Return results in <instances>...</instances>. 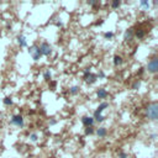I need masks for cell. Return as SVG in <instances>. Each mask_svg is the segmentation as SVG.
Masks as SVG:
<instances>
[{"instance_id":"cell-1","label":"cell","mask_w":158,"mask_h":158,"mask_svg":"<svg viewBox=\"0 0 158 158\" xmlns=\"http://www.w3.org/2000/svg\"><path fill=\"white\" fill-rule=\"evenodd\" d=\"M146 116L148 117L150 120H152V121H155V120L158 119V105H157L156 101L147 105V108H146Z\"/></svg>"},{"instance_id":"cell-2","label":"cell","mask_w":158,"mask_h":158,"mask_svg":"<svg viewBox=\"0 0 158 158\" xmlns=\"http://www.w3.org/2000/svg\"><path fill=\"white\" fill-rule=\"evenodd\" d=\"M29 53H30L31 57H32V59H34V61H40V58L42 57L41 52H40V48H38V46H36V45H34V46H31V47H30V48H29Z\"/></svg>"},{"instance_id":"cell-3","label":"cell","mask_w":158,"mask_h":158,"mask_svg":"<svg viewBox=\"0 0 158 158\" xmlns=\"http://www.w3.org/2000/svg\"><path fill=\"white\" fill-rule=\"evenodd\" d=\"M147 71L150 73H157L158 72V58L157 57H153L152 59L148 61L147 63Z\"/></svg>"},{"instance_id":"cell-4","label":"cell","mask_w":158,"mask_h":158,"mask_svg":"<svg viewBox=\"0 0 158 158\" xmlns=\"http://www.w3.org/2000/svg\"><path fill=\"white\" fill-rule=\"evenodd\" d=\"M38 48H40V52L42 56H50L52 53V46L48 42H42Z\"/></svg>"},{"instance_id":"cell-5","label":"cell","mask_w":158,"mask_h":158,"mask_svg":"<svg viewBox=\"0 0 158 158\" xmlns=\"http://www.w3.org/2000/svg\"><path fill=\"white\" fill-rule=\"evenodd\" d=\"M10 122H11L13 125H15V126H17V127H22L24 124H25L24 122V117L21 116V115H14Z\"/></svg>"},{"instance_id":"cell-6","label":"cell","mask_w":158,"mask_h":158,"mask_svg":"<svg viewBox=\"0 0 158 158\" xmlns=\"http://www.w3.org/2000/svg\"><path fill=\"white\" fill-rule=\"evenodd\" d=\"M96 74H93V73H88V74H84V82H85L87 84H94L96 82Z\"/></svg>"},{"instance_id":"cell-7","label":"cell","mask_w":158,"mask_h":158,"mask_svg":"<svg viewBox=\"0 0 158 158\" xmlns=\"http://www.w3.org/2000/svg\"><path fill=\"white\" fill-rule=\"evenodd\" d=\"M82 122H83V125L85 126V127H93V125H94V119L93 117H90V116H84L83 119H82Z\"/></svg>"},{"instance_id":"cell-8","label":"cell","mask_w":158,"mask_h":158,"mask_svg":"<svg viewBox=\"0 0 158 158\" xmlns=\"http://www.w3.org/2000/svg\"><path fill=\"white\" fill-rule=\"evenodd\" d=\"M134 32H135V30H134V29L126 30V32H125V35H124V40H125L126 42L132 41V38L135 37V36H134Z\"/></svg>"},{"instance_id":"cell-9","label":"cell","mask_w":158,"mask_h":158,"mask_svg":"<svg viewBox=\"0 0 158 158\" xmlns=\"http://www.w3.org/2000/svg\"><path fill=\"white\" fill-rule=\"evenodd\" d=\"M96 95H98V98H99V99H106V98H108V95H109V93H108L106 90H105V89L100 88V89H98Z\"/></svg>"},{"instance_id":"cell-10","label":"cell","mask_w":158,"mask_h":158,"mask_svg":"<svg viewBox=\"0 0 158 158\" xmlns=\"http://www.w3.org/2000/svg\"><path fill=\"white\" fill-rule=\"evenodd\" d=\"M113 62H114V66L115 67H119V66H121L124 63V59H122V57H121V56L116 55V56H114Z\"/></svg>"},{"instance_id":"cell-11","label":"cell","mask_w":158,"mask_h":158,"mask_svg":"<svg viewBox=\"0 0 158 158\" xmlns=\"http://www.w3.org/2000/svg\"><path fill=\"white\" fill-rule=\"evenodd\" d=\"M17 43H19L20 47H26V46H27V41H26L25 36H22V35L17 36Z\"/></svg>"},{"instance_id":"cell-12","label":"cell","mask_w":158,"mask_h":158,"mask_svg":"<svg viewBox=\"0 0 158 158\" xmlns=\"http://www.w3.org/2000/svg\"><path fill=\"white\" fill-rule=\"evenodd\" d=\"M106 134H108V130L105 129V127H99V129L96 130V135H98V137H100V138L105 137V136H106Z\"/></svg>"},{"instance_id":"cell-13","label":"cell","mask_w":158,"mask_h":158,"mask_svg":"<svg viewBox=\"0 0 158 158\" xmlns=\"http://www.w3.org/2000/svg\"><path fill=\"white\" fill-rule=\"evenodd\" d=\"M145 35H146V32H145V30H142V29H138V30H136L135 32H134V36H136L138 40H142L145 37Z\"/></svg>"},{"instance_id":"cell-14","label":"cell","mask_w":158,"mask_h":158,"mask_svg":"<svg viewBox=\"0 0 158 158\" xmlns=\"http://www.w3.org/2000/svg\"><path fill=\"white\" fill-rule=\"evenodd\" d=\"M108 106H109V104H108V103H101V104H100L99 106H98V109L95 110V113H96V114H101Z\"/></svg>"},{"instance_id":"cell-15","label":"cell","mask_w":158,"mask_h":158,"mask_svg":"<svg viewBox=\"0 0 158 158\" xmlns=\"http://www.w3.org/2000/svg\"><path fill=\"white\" fill-rule=\"evenodd\" d=\"M94 121H98V122H103V121L105 120V117L103 116L101 114H96V113H94Z\"/></svg>"},{"instance_id":"cell-16","label":"cell","mask_w":158,"mask_h":158,"mask_svg":"<svg viewBox=\"0 0 158 158\" xmlns=\"http://www.w3.org/2000/svg\"><path fill=\"white\" fill-rule=\"evenodd\" d=\"M51 78H52V74H51V72L50 71H46L43 73V79L46 82H51Z\"/></svg>"},{"instance_id":"cell-17","label":"cell","mask_w":158,"mask_h":158,"mask_svg":"<svg viewBox=\"0 0 158 158\" xmlns=\"http://www.w3.org/2000/svg\"><path fill=\"white\" fill-rule=\"evenodd\" d=\"M69 93L72 94V95H77V94L79 93V87H77V85L72 87V88L69 89Z\"/></svg>"},{"instance_id":"cell-18","label":"cell","mask_w":158,"mask_h":158,"mask_svg":"<svg viewBox=\"0 0 158 158\" xmlns=\"http://www.w3.org/2000/svg\"><path fill=\"white\" fill-rule=\"evenodd\" d=\"M3 103H4L5 105H6V106H9V105H13V99L10 98V96H6V98H4Z\"/></svg>"},{"instance_id":"cell-19","label":"cell","mask_w":158,"mask_h":158,"mask_svg":"<svg viewBox=\"0 0 158 158\" xmlns=\"http://www.w3.org/2000/svg\"><path fill=\"white\" fill-rule=\"evenodd\" d=\"M120 5H121L120 0H114V1L111 3V8L113 9H117V8H120Z\"/></svg>"},{"instance_id":"cell-20","label":"cell","mask_w":158,"mask_h":158,"mask_svg":"<svg viewBox=\"0 0 158 158\" xmlns=\"http://www.w3.org/2000/svg\"><path fill=\"white\" fill-rule=\"evenodd\" d=\"M140 87H141V80H136V82L132 84V89H134V90H138Z\"/></svg>"},{"instance_id":"cell-21","label":"cell","mask_w":158,"mask_h":158,"mask_svg":"<svg viewBox=\"0 0 158 158\" xmlns=\"http://www.w3.org/2000/svg\"><path fill=\"white\" fill-rule=\"evenodd\" d=\"M30 140L32 141V142H37V141H38L37 134H31V135H30Z\"/></svg>"},{"instance_id":"cell-22","label":"cell","mask_w":158,"mask_h":158,"mask_svg":"<svg viewBox=\"0 0 158 158\" xmlns=\"http://www.w3.org/2000/svg\"><path fill=\"white\" fill-rule=\"evenodd\" d=\"M104 37L106 40H111L114 37V32H105L104 34Z\"/></svg>"},{"instance_id":"cell-23","label":"cell","mask_w":158,"mask_h":158,"mask_svg":"<svg viewBox=\"0 0 158 158\" xmlns=\"http://www.w3.org/2000/svg\"><path fill=\"white\" fill-rule=\"evenodd\" d=\"M140 5H141V6H143V8H148L150 6V3L147 1V0H142V1L140 3Z\"/></svg>"},{"instance_id":"cell-24","label":"cell","mask_w":158,"mask_h":158,"mask_svg":"<svg viewBox=\"0 0 158 158\" xmlns=\"http://www.w3.org/2000/svg\"><path fill=\"white\" fill-rule=\"evenodd\" d=\"M94 134V129L93 127H87L85 129V135H92Z\"/></svg>"},{"instance_id":"cell-25","label":"cell","mask_w":158,"mask_h":158,"mask_svg":"<svg viewBox=\"0 0 158 158\" xmlns=\"http://www.w3.org/2000/svg\"><path fill=\"white\" fill-rule=\"evenodd\" d=\"M87 4H88V5H90V6H95V5H98L99 3L96 1V0H89Z\"/></svg>"},{"instance_id":"cell-26","label":"cell","mask_w":158,"mask_h":158,"mask_svg":"<svg viewBox=\"0 0 158 158\" xmlns=\"http://www.w3.org/2000/svg\"><path fill=\"white\" fill-rule=\"evenodd\" d=\"M119 158H127V155L121 151V152H119Z\"/></svg>"},{"instance_id":"cell-27","label":"cell","mask_w":158,"mask_h":158,"mask_svg":"<svg viewBox=\"0 0 158 158\" xmlns=\"http://www.w3.org/2000/svg\"><path fill=\"white\" fill-rule=\"evenodd\" d=\"M96 77H99V78H105V73L103 72V71H100L99 73H98V76Z\"/></svg>"},{"instance_id":"cell-28","label":"cell","mask_w":158,"mask_h":158,"mask_svg":"<svg viewBox=\"0 0 158 158\" xmlns=\"http://www.w3.org/2000/svg\"><path fill=\"white\" fill-rule=\"evenodd\" d=\"M56 25H57V26H63V22L59 20V21H57V22H56Z\"/></svg>"},{"instance_id":"cell-29","label":"cell","mask_w":158,"mask_h":158,"mask_svg":"<svg viewBox=\"0 0 158 158\" xmlns=\"http://www.w3.org/2000/svg\"><path fill=\"white\" fill-rule=\"evenodd\" d=\"M56 124V120H53V119H52L51 121H50V125H55Z\"/></svg>"},{"instance_id":"cell-30","label":"cell","mask_w":158,"mask_h":158,"mask_svg":"<svg viewBox=\"0 0 158 158\" xmlns=\"http://www.w3.org/2000/svg\"><path fill=\"white\" fill-rule=\"evenodd\" d=\"M142 73H143V68H141V69H140V72H138V74H142Z\"/></svg>"}]
</instances>
